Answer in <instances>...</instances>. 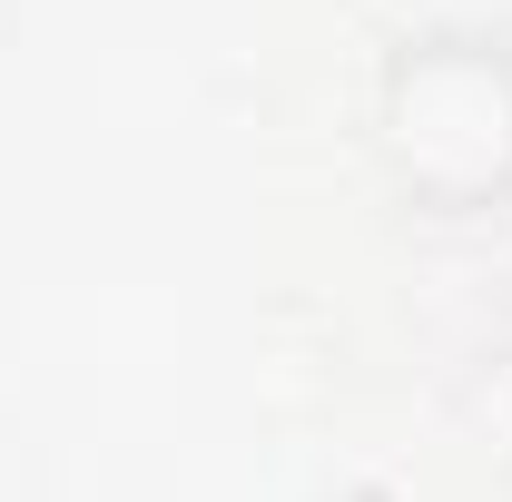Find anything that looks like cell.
<instances>
[{
    "mask_svg": "<svg viewBox=\"0 0 512 502\" xmlns=\"http://www.w3.org/2000/svg\"><path fill=\"white\" fill-rule=\"evenodd\" d=\"M384 158L434 207L512 197V60L483 40H424L384 79Z\"/></svg>",
    "mask_w": 512,
    "mask_h": 502,
    "instance_id": "cell-1",
    "label": "cell"
}]
</instances>
